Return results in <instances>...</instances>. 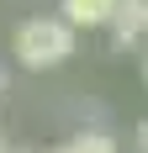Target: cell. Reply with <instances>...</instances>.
<instances>
[{"label": "cell", "instance_id": "6da1fadb", "mask_svg": "<svg viewBox=\"0 0 148 153\" xmlns=\"http://www.w3.org/2000/svg\"><path fill=\"white\" fill-rule=\"evenodd\" d=\"M74 37H79V32H74L64 16H32V21L16 27L11 53H16L21 69H58V63L74 53Z\"/></svg>", "mask_w": 148, "mask_h": 153}, {"label": "cell", "instance_id": "7a4b0ae2", "mask_svg": "<svg viewBox=\"0 0 148 153\" xmlns=\"http://www.w3.org/2000/svg\"><path fill=\"white\" fill-rule=\"evenodd\" d=\"M122 11V0H58V16L69 21L74 32H95L111 27V16Z\"/></svg>", "mask_w": 148, "mask_h": 153}, {"label": "cell", "instance_id": "3957f363", "mask_svg": "<svg viewBox=\"0 0 148 153\" xmlns=\"http://www.w3.org/2000/svg\"><path fill=\"white\" fill-rule=\"evenodd\" d=\"M53 153H117V137L106 132V127H85V132H74L64 148H53Z\"/></svg>", "mask_w": 148, "mask_h": 153}, {"label": "cell", "instance_id": "277c9868", "mask_svg": "<svg viewBox=\"0 0 148 153\" xmlns=\"http://www.w3.org/2000/svg\"><path fill=\"white\" fill-rule=\"evenodd\" d=\"M111 37H117V48H138L148 37V27L138 21L132 11H117V16H111Z\"/></svg>", "mask_w": 148, "mask_h": 153}, {"label": "cell", "instance_id": "5b68a950", "mask_svg": "<svg viewBox=\"0 0 148 153\" xmlns=\"http://www.w3.org/2000/svg\"><path fill=\"white\" fill-rule=\"evenodd\" d=\"M122 11H132L138 21H143V27H148V0H122Z\"/></svg>", "mask_w": 148, "mask_h": 153}, {"label": "cell", "instance_id": "8992f818", "mask_svg": "<svg viewBox=\"0 0 148 153\" xmlns=\"http://www.w3.org/2000/svg\"><path fill=\"white\" fill-rule=\"evenodd\" d=\"M138 153H148V122L138 127Z\"/></svg>", "mask_w": 148, "mask_h": 153}, {"label": "cell", "instance_id": "52a82bcc", "mask_svg": "<svg viewBox=\"0 0 148 153\" xmlns=\"http://www.w3.org/2000/svg\"><path fill=\"white\" fill-rule=\"evenodd\" d=\"M143 85H148V53H143Z\"/></svg>", "mask_w": 148, "mask_h": 153}, {"label": "cell", "instance_id": "ba28073f", "mask_svg": "<svg viewBox=\"0 0 148 153\" xmlns=\"http://www.w3.org/2000/svg\"><path fill=\"white\" fill-rule=\"evenodd\" d=\"M0 95H5V74H0Z\"/></svg>", "mask_w": 148, "mask_h": 153}]
</instances>
